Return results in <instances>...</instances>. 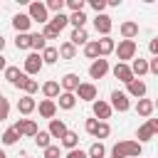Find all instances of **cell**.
I'll list each match as a JSON object with an SVG mask.
<instances>
[{"instance_id": "cell-1", "label": "cell", "mask_w": 158, "mask_h": 158, "mask_svg": "<svg viewBox=\"0 0 158 158\" xmlns=\"http://www.w3.org/2000/svg\"><path fill=\"white\" fill-rule=\"evenodd\" d=\"M111 153H116V156H123V158H141V153H143V146H141L138 141H118V143H114Z\"/></svg>"}, {"instance_id": "cell-2", "label": "cell", "mask_w": 158, "mask_h": 158, "mask_svg": "<svg viewBox=\"0 0 158 158\" xmlns=\"http://www.w3.org/2000/svg\"><path fill=\"white\" fill-rule=\"evenodd\" d=\"M136 49H138V47H136L133 40H121V42L114 47L118 62H123V64H128V59H136Z\"/></svg>"}, {"instance_id": "cell-3", "label": "cell", "mask_w": 158, "mask_h": 158, "mask_svg": "<svg viewBox=\"0 0 158 158\" xmlns=\"http://www.w3.org/2000/svg\"><path fill=\"white\" fill-rule=\"evenodd\" d=\"M27 17H30L32 22H40V25H47V22H49V12H47L44 2H40V0L30 2V7H27Z\"/></svg>"}, {"instance_id": "cell-4", "label": "cell", "mask_w": 158, "mask_h": 158, "mask_svg": "<svg viewBox=\"0 0 158 158\" xmlns=\"http://www.w3.org/2000/svg\"><path fill=\"white\" fill-rule=\"evenodd\" d=\"M12 131H15L20 138H22V136L35 138V133H37L40 128H37V123H35L32 118H17V121H15V126H12Z\"/></svg>"}, {"instance_id": "cell-5", "label": "cell", "mask_w": 158, "mask_h": 158, "mask_svg": "<svg viewBox=\"0 0 158 158\" xmlns=\"http://www.w3.org/2000/svg\"><path fill=\"white\" fill-rule=\"evenodd\" d=\"M74 96H79V101H96L99 89H96V84H91V81H79Z\"/></svg>"}, {"instance_id": "cell-6", "label": "cell", "mask_w": 158, "mask_h": 158, "mask_svg": "<svg viewBox=\"0 0 158 158\" xmlns=\"http://www.w3.org/2000/svg\"><path fill=\"white\" fill-rule=\"evenodd\" d=\"M146 91H148V86H146L143 79H131V81L126 84V91H123V94H126L128 99H131V96H133V99H146Z\"/></svg>"}, {"instance_id": "cell-7", "label": "cell", "mask_w": 158, "mask_h": 158, "mask_svg": "<svg viewBox=\"0 0 158 158\" xmlns=\"http://www.w3.org/2000/svg\"><path fill=\"white\" fill-rule=\"evenodd\" d=\"M109 106H111V111H128L131 109V101H128V96L123 94V91H111V101H109Z\"/></svg>"}, {"instance_id": "cell-8", "label": "cell", "mask_w": 158, "mask_h": 158, "mask_svg": "<svg viewBox=\"0 0 158 158\" xmlns=\"http://www.w3.org/2000/svg\"><path fill=\"white\" fill-rule=\"evenodd\" d=\"M91 111H94V118L96 121H106V118H111V106H109V101H104V99H96V101H91Z\"/></svg>"}, {"instance_id": "cell-9", "label": "cell", "mask_w": 158, "mask_h": 158, "mask_svg": "<svg viewBox=\"0 0 158 158\" xmlns=\"http://www.w3.org/2000/svg\"><path fill=\"white\" fill-rule=\"evenodd\" d=\"M44 64H42V57L37 54V52H30L27 57H25V74L27 77H32V74H40V69H42Z\"/></svg>"}, {"instance_id": "cell-10", "label": "cell", "mask_w": 158, "mask_h": 158, "mask_svg": "<svg viewBox=\"0 0 158 158\" xmlns=\"http://www.w3.org/2000/svg\"><path fill=\"white\" fill-rule=\"evenodd\" d=\"M106 74H109V59H101V57L94 59L91 67H89V77L91 79H104Z\"/></svg>"}, {"instance_id": "cell-11", "label": "cell", "mask_w": 158, "mask_h": 158, "mask_svg": "<svg viewBox=\"0 0 158 158\" xmlns=\"http://www.w3.org/2000/svg\"><path fill=\"white\" fill-rule=\"evenodd\" d=\"M111 27H114V22H111V17L109 15H96L94 17V30L101 35V37H109V32H111Z\"/></svg>"}, {"instance_id": "cell-12", "label": "cell", "mask_w": 158, "mask_h": 158, "mask_svg": "<svg viewBox=\"0 0 158 158\" xmlns=\"http://www.w3.org/2000/svg\"><path fill=\"white\" fill-rule=\"evenodd\" d=\"M77 86H79V74H74V72H69V74H64L59 79V89L67 91V94H74Z\"/></svg>"}, {"instance_id": "cell-13", "label": "cell", "mask_w": 158, "mask_h": 158, "mask_svg": "<svg viewBox=\"0 0 158 158\" xmlns=\"http://www.w3.org/2000/svg\"><path fill=\"white\" fill-rule=\"evenodd\" d=\"M35 109H37V101H35V96H27V94H22V96L17 99V111H20L22 116H30Z\"/></svg>"}, {"instance_id": "cell-14", "label": "cell", "mask_w": 158, "mask_h": 158, "mask_svg": "<svg viewBox=\"0 0 158 158\" xmlns=\"http://www.w3.org/2000/svg\"><path fill=\"white\" fill-rule=\"evenodd\" d=\"M118 32H121V37H123V40H133V37H138L141 27H138V22H133V20H126V22H121Z\"/></svg>"}, {"instance_id": "cell-15", "label": "cell", "mask_w": 158, "mask_h": 158, "mask_svg": "<svg viewBox=\"0 0 158 158\" xmlns=\"http://www.w3.org/2000/svg\"><path fill=\"white\" fill-rule=\"evenodd\" d=\"M111 72H114V77H116L118 81H123V84H128V81L133 79V74H131V67H128V64H123V62H116Z\"/></svg>"}, {"instance_id": "cell-16", "label": "cell", "mask_w": 158, "mask_h": 158, "mask_svg": "<svg viewBox=\"0 0 158 158\" xmlns=\"http://www.w3.org/2000/svg\"><path fill=\"white\" fill-rule=\"evenodd\" d=\"M153 111H156V101H153V99H138V104H136V114H138V116L151 118Z\"/></svg>"}, {"instance_id": "cell-17", "label": "cell", "mask_w": 158, "mask_h": 158, "mask_svg": "<svg viewBox=\"0 0 158 158\" xmlns=\"http://www.w3.org/2000/svg\"><path fill=\"white\" fill-rule=\"evenodd\" d=\"M30 25H32V20H30L25 12H17V15L12 17V27H15V32H17V35L30 32Z\"/></svg>"}, {"instance_id": "cell-18", "label": "cell", "mask_w": 158, "mask_h": 158, "mask_svg": "<svg viewBox=\"0 0 158 158\" xmlns=\"http://www.w3.org/2000/svg\"><path fill=\"white\" fill-rule=\"evenodd\" d=\"M128 67H131V74H133V79H136V77L141 79V77H146V74H148V59H143V57L133 59Z\"/></svg>"}, {"instance_id": "cell-19", "label": "cell", "mask_w": 158, "mask_h": 158, "mask_svg": "<svg viewBox=\"0 0 158 158\" xmlns=\"http://www.w3.org/2000/svg\"><path fill=\"white\" fill-rule=\"evenodd\" d=\"M5 79L15 86V89H20V81H22V77H25V72H20V67H5Z\"/></svg>"}, {"instance_id": "cell-20", "label": "cell", "mask_w": 158, "mask_h": 158, "mask_svg": "<svg viewBox=\"0 0 158 158\" xmlns=\"http://www.w3.org/2000/svg\"><path fill=\"white\" fill-rule=\"evenodd\" d=\"M42 94H44V99L54 101V99H57V96L62 94V89H59V81H54V79L44 81V84H42Z\"/></svg>"}, {"instance_id": "cell-21", "label": "cell", "mask_w": 158, "mask_h": 158, "mask_svg": "<svg viewBox=\"0 0 158 158\" xmlns=\"http://www.w3.org/2000/svg\"><path fill=\"white\" fill-rule=\"evenodd\" d=\"M37 109H40V116H42V118H49V121H52V118L57 116V104L49 101V99H42Z\"/></svg>"}, {"instance_id": "cell-22", "label": "cell", "mask_w": 158, "mask_h": 158, "mask_svg": "<svg viewBox=\"0 0 158 158\" xmlns=\"http://www.w3.org/2000/svg\"><path fill=\"white\" fill-rule=\"evenodd\" d=\"M67 131H69V128H67V123H64L62 118H52V121H49V128H47V133H49L52 138H62Z\"/></svg>"}, {"instance_id": "cell-23", "label": "cell", "mask_w": 158, "mask_h": 158, "mask_svg": "<svg viewBox=\"0 0 158 158\" xmlns=\"http://www.w3.org/2000/svg\"><path fill=\"white\" fill-rule=\"evenodd\" d=\"M96 47H99V57L104 59V57H109V54L114 52L116 42H114V40H111V35H109V37H101V40H96Z\"/></svg>"}, {"instance_id": "cell-24", "label": "cell", "mask_w": 158, "mask_h": 158, "mask_svg": "<svg viewBox=\"0 0 158 158\" xmlns=\"http://www.w3.org/2000/svg\"><path fill=\"white\" fill-rule=\"evenodd\" d=\"M59 109H64V111H72L74 106H77V96L74 94H67V91H62L59 96H57V101H54Z\"/></svg>"}, {"instance_id": "cell-25", "label": "cell", "mask_w": 158, "mask_h": 158, "mask_svg": "<svg viewBox=\"0 0 158 158\" xmlns=\"http://www.w3.org/2000/svg\"><path fill=\"white\" fill-rule=\"evenodd\" d=\"M59 143H62V148H67V151H74V148H79V133H74V131H67V133L59 138Z\"/></svg>"}, {"instance_id": "cell-26", "label": "cell", "mask_w": 158, "mask_h": 158, "mask_svg": "<svg viewBox=\"0 0 158 158\" xmlns=\"http://www.w3.org/2000/svg\"><path fill=\"white\" fill-rule=\"evenodd\" d=\"M67 42H72L74 47L86 44V42H89V32H86V27H81V30H72V37H69Z\"/></svg>"}, {"instance_id": "cell-27", "label": "cell", "mask_w": 158, "mask_h": 158, "mask_svg": "<svg viewBox=\"0 0 158 158\" xmlns=\"http://www.w3.org/2000/svg\"><path fill=\"white\" fill-rule=\"evenodd\" d=\"M44 47H47V40H44V37H42L40 32H30V49L40 54V52H42Z\"/></svg>"}, {"instance_id": "cell-28", "label": "cell", "mask_w": 158, "mask_h": 158, "mask_svg": "<svg viewBox=\"0 0 158 158\" xmlns=\"http://www.w3.org/2000/svg\"><path fill=\"white\" fill-rule=\"evenodd\" d=\"M20 89H22L27 96H32V94L40 89V81H37V79H30V77L25 74V77H22V81H20Z\"/></svg>"}, {"instance_id": "cell-29", "label": "cell", "mask_w": 158, "mask_h": 158, "mask_svg": "<svg viewBox=\"0 0 158 158\" xmlns=\"http://www.w3.org/2000/svg\"><path fill=\"white\" fill-rule=\"evenodd\" d=\"M153 136H156V131H153L148 123L138 126V131H136V138H138V143H141V146H143L146 141H153Z\"/></svg>"}, {"instance_id": "cell-30", "label": "cell", "mask_w": 158, "mask_h": 158, "mask_svg": "<svg viewBox=\"0 0 158 158\" xmlns=\"http://www.w3.org/2000/svg\"><path fill=\"white\" fill-rule=\"evenodd\" d=\"M57 52H59V59H74L77 57V47L72 42H62Z\"/></svg>"}, {"instance_id": "cell-31", "label": "cell", "mask_w": 158, "mask_h": 158, "mask_svg": "<svg viewBox=\"0 0 158 158\" xmlns=\"http://www.w3.org/2000/svg\"><path fill=\"white\" fill-rule=\"evenodd\" d=\"M40 57H42V64H57V59H59V52H57V47H44Z\"/></svg>"}, {"instance_id": "cell-32", "label": "cell", "mask_w": 158, "mask_h": 158, "mask_svg": "<svg viewBox=\"0 0 158 158\" xmlns=\"http://www.w3.org/2000/svg\"><path fill=\"white\" fill-rule=\"evenodd\" d=\"M49 25H52L54 30H59V32H62V30L69 25V15H64V12H57L54 17H49Z\"/></svg>"}, {"instance_id": "cell-33", "label": "cell", "mask_w": 158, "mask_h": 158, "mask_svg": "<svg viewBox=\"0 0 158 158\" xmlns=\"http://www.w3.org/2000/svg\"><path fill=\"white\" fill-rule=\"evenodd\" d=\"M86 156H89V158H104V156H106V146H104L101 141H94V143L89 146Z\"/></svg>"}, {"instance_id": "cell-34", "label": "cell", "mask_w": 158, "mask_h": 158, "mask_svg": "<svg viewBox=\"0 0 158 158\" xmlns=\"http://www.w3.org/2000/svg\"><path fill=\"white\" fill-rule=\"evenodd\" d=\"M86 15L84 12H72L69 15V25H74V30H81V27H86Z\"/></svg>"}, {"instance_id": "cell-35", "label": "cell", "mask_w": 158, "mask_h": 158, "mask_svg": "<svg viewBox=\"0 0 158 158\" xmlns=\"http://www.w3.org/2000/svg\"><path fill=\"white\" fill-rule=\"evenodd\" d=\"M84 57L86 59H99V47H96V40H89L86 44H84Z\"/></svg>"}, {"instance_id": "cell-36", "label": "cell", "mask_w": 158, "mask_h": 158, "mask_svg": "<svg viewBox=\"0 0 158 158\" xmlns=\"http://www.w3.org/2000/svg\"><path fill=\"white\" fill-rule=\"evenodd\" d=\"M111 136V126H109V121H99V126H96V131H94V138H109Z\"/></svg>"}, {"instance_id": "cell-37", "label": "cell", "mask_w": 158, "mask_h": 158, "mask_svg": "<svg viewBox=\"0 0 158 158\" xmlns=\"http://www.w3.org/2000/svg\"><path fill=\"white\" fill-rule=\"evenodd\" d=\"M35 143H37V146L44 151L47 146H52V136H49L47 131H37V133H35Z\"/></svg>"}, {"instance_id": "cell-38", "label": "cell", "mask_w": 158, "mask_h": 158, "mask_svg": "<svg viewBox=\"0 0 158 158\" xmlns=\"http://www.w3.org/2000/svg\"><path fill=\"white\" fill-rule=\"evenodd\" d=\"M86 0H64V7H69L72 12H84Z\"/></svg>"}, {"instance_id": "cell-39", "label": "cell", "mask_w": 158, "mask_h": 158, "mask_svg": "<svg viewBox=\"0 0 158 158\" xmlns=\"http://www.w3.org/2000/svg\"><path fill=\"white\" fill-rule=\"evenodd\" d=\"M44 7H47V12H54V15H57V12L64 10V0H47Z\"/></svg>"}, {"instance_id": "cell-40", "label": "cell", "mask_w": 158, "mask_h": 158, "mask_svg": "<svg viewBox=\"0 0 158 158\" xmlns=\"http://www.w3.org/2000/svg\"><path fill=\"white\" fill-rule=\"evenodd\" d=\"M40 35H42L44 40H57V37H59V30H54V27L47 22V25H42V32H40Z\"/></svg>"}, {"instance_id": "cell-41", "label": "cell", "mask_w": 158, "mask_h": 158, "mask_svg": "<svg viewBox=\"0 0 158 158\" xmlns=\"http://www.w3.org/2000/svg\"><path fill=\"white\" fill-rule=\"evenodd\" d=\"M15 47L17 49H30V32H22L15 37Z\"/></svg>"}, {"instance_id": "cell-42", "label": "cell", "mask_w": 158, "mask_h": 158, "mask_svg": "<svg viewBox=\"0 0 158 158\" xmlns=\"http://www.w3.org/2000/svg\"><path fill=\"white\" fill-rule=\"evenodd\" d=\"M0 141H2L5 146H12V143H17V141H20V136H17V133H15L12 128H7V131H5L2 136H0Z\"/></svg>"}, {"instance_id": "cell-43", "label": "cell", "mask_w": 158, "mask_h": 158, "mask_svg": "<svg viewBox=\"0 0 158 158\" xmlns=\"http://www.w3.org/2000/svg\"><path fill=\"white\" fill-rule=\"evenodd\" d=\"M10 116V101L5 96H0V121H5Z\"/></svg>"}, {"instance_id": "cell-44", "label": "cell", "mask_w": 158, "mask_h": 158, "mask_svg": "<svg viewBox=\"0 0 158 158\" xmlns=\"http://www.w3.org/2000/svg\"><path fill=\"white\" fill-rule=\"evenodd\" d=\"M89 5L94 7V12H96V15H101V12L106 10V0H89Z\"/></svg>"}, {"instance_id": "cell-45", "label": "cell", "mask_w": 158, "mask_h": 158, "mask_svg": "<svg viewBox=\"0 0 158 158\" xmlns=\"http://www.w3.org/2000/svg\"><path fill=\"white\" fill-rule=\"evenodd\" d=\"M59 156H62L59 146H47L44 148V158H59Z\"/></svg>"}, {"instance_id": "cell-46", "label": "cell", "mask_w": 158, "mask_h": 158, "mask_svg": "<svg viewBox=\"0 0 158 158\" xmlns=\"http://www.w3.org/2000/svg\"><path fill=\"white\" fill-rule=\"evenodd\" d=\"M96 126H99V121H96V118H86V123H84V128H86V133H89V136H94Z\"/></svg>"}, {"instance_id": "cell-47", "label": "cell", "mask_w": 158, "mask_h": 158, "mask_svg": "<svg viewBox=\"0 0 158 158\" xmlns=\"http://www.w3.org/2000/svg\"><path fill=\"white\" fill-rule=\"evenodd\" d=\"M67 158H89V156H86V151L74 148V151H67Z\"/></svg>"}, {"instance_id": "cell-48", "label": "cell", "mask_w": 158, "mask_h": 158, "mask_svg": "<svg viewBox=\"0 0 158 158\" xmlns=\"http://www.w3.org/2000/svg\"><path fill=\"white\" fill-rule=\"evenodd\" d=\"M148 74H158V57L148 59Z\"/></svg>"}, {"instance_id": "cell-49", "label": "cell", "mask_w": 158, "mask_h": 158, "mask_svg": "<svg viewBox=\"0 0 158 158\" xmlns=\"http://www.w3.org/2000/svg\"><path fill=\"white\" fill-rule=\"evenodd\" d=\"M148 49H151V54H153V57H158V37H153V40L148 42Z\"/></svg>"}, {"instance_id": "cell-50", "label": "cell", "mask_w": 158, "mask_h": 158, "mask_svg": "<svg viewBox=\"0 0 158 158\" xmlns=\"http://www.w3.org/2000/svg\"><path fill=\"white\" fill-rule=\"evenodd\" d=\"M5 67H7V62H5V57L0 54V72H5Z\"/></svg>"}, {"instance_id": "cell-51", "label": "cell", "mask_w": 158, "mask_h": 158, "mask_svg": "<svg viewBox=\"0 0 158 158\" xmlns=\"http://www.w3.org/2000/svg\"><path fill=\"white\" fill-rule=\"evenodd\" d=\"M2 49H5V37L0 35V54H2Z\"/></svg>"}, {"instance_id": "cell-52", "label": "cell", "mask_w": 158, "mask_h": 158, "mask_svg": "<svg viewBox=\"0 0 158 158\" xmlns=\"http://www.w3.org/2000/svg\"><path fill=\"white\" fill-rule=\"evenodd\" d=\"M0 158H7V153H5V151H0Z\"/></svg>"}, {"instance_id": "cell-53", "label": "cell", "mask_w": 158, "mask_h": 158, "mask_svg": "<svg viewBox=\"0 0 158 158\" xmlns=\"http://www.w3.org/2000/svg\"><path fill=\"white\" fill-rule=\"evenodd\" d=\"M111 158H123V156H116V153H111Z\"/></svg>"}, {"instance_id": "cell-54", "label": "cell", "mask_w": 158, "mask_h": 158, "mask_svg": "<svg viewBox=\"0 0 158 158\" xmlns=\"http://www.w3.org/2000/svg\"><path fill=\"white\" fill-rule=\"evenodd\" d=\"M22 158H30V156H22Z\"/></svg>"}, {"instance_id": "cell-55", "label": "cell", "mask_w": 158, "mask_h": 158, "mask_svg": "<svg viewBox=\"0 0 158 158\" xmlns=\"http://www.w3.org/2000/svg\"><path fill=\"white\" fill-rule=\"evenodd\" d=\"M0 96H2V94H0Z\"/></svg>"}]
</instances>
